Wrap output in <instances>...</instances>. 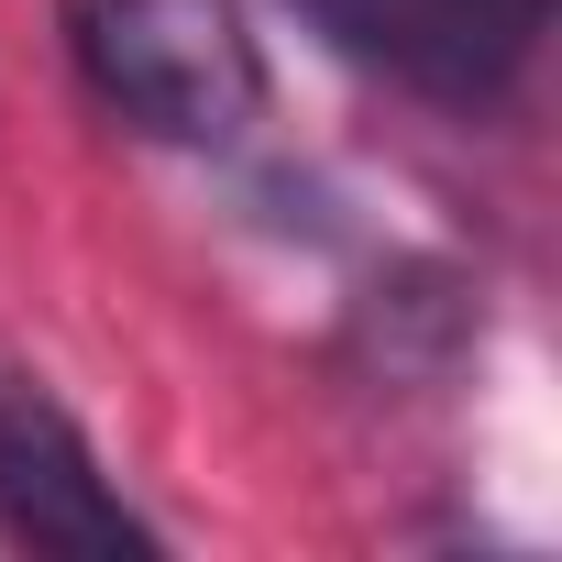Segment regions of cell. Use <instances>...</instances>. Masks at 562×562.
I'll return each instance as SVG.
<instances>
[{
    "label": "cell",
    "instance_id": "1",
    "mask_svg": "<svg viewBox=\"0 0 562 562\" xmlns=\"http://www.w3.org/2000/svg\"><path fill=\"white\" fill-rule=\"evenodd\" d=\"M67 45L89 89L166 144H221L265 100V67L232 0H67Z\"/></svg>",
    "mask_w": 562,
    "mask_h": 562
},
{
    "label": "cell",
    "instance_id": "2",
    "mask_svg": "<svg viewBox=\"0 0 562 562\" xmlns=\"http://www.w3.org/2000/svg\"><path fill=\"white\" fill-rule=\"evenodd\" d=\"M321 23L331 56L397 78L408 100H441V111H496L529 56H540V23L551 0H299Z\"/></svg>",
    "mask_w": 562,
    "mask_h": 562
},
{
    "label": "cell",
    "instance_id": "3",
    "mask_svg": "<svg viewBox=\"0 0 562 562\" xmlns=\"http://www.w3.org/2000/svg\"><path fill=\"white\" fill-rule=\"evenodd\" d=\"M0 529L23 551H89V562H122V551L144 562L155 551L133 496L100 474L89 430L23 375H0Z\"/></svg>",
    "mask_w": 562,
    "mask_h": 562
}]
</instances>
